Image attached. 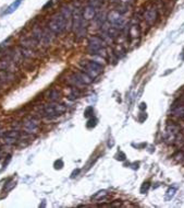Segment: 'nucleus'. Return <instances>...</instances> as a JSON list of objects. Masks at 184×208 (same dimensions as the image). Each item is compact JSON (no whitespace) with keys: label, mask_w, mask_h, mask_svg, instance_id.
Instances as JSON below:
<instances>
[{"label":"nucleus","mask_w":184,"mask_h":208,"mask_svg":"<svg viewBox=\"0 0 184 208\" xmlns=\"http://www.w3.org/2000/svg\"><path fill=\"white\" fill-rule=\"evenodd\" d=\"M108 23L110 25H112L115 29L121 30L124 27L125 25V19L123 18L121 12H119L118 10H112L111 12L108 15Z\"/></svg>","instance_id":"7"},{"label":"nucleus","mask_w":184,"mask_h":208,"mask_svg":"<svg viewBox=\"0 0 184 208\" xmlns=\"http://www.w3.org/2000/svg\"><path fill=\"white\" fill-rule=\"evenodd\" d=\"M39 128H41V123L35 117H29L25 119L22 124V129L24 131V133L29 134V135L37 134L39 131Z\"/></svg>","instance_id":"8"},{"label":"nucleus","mask_w":184,"mask_h":208,"mask_svg":"<svg viewBox=\"0 0 184 208\" xmlns=\"http://www.w3.org/2000/svg\"><path fill=\"white\" fill-rule=\"evenodd\" d=\"M70 21L65 18V15L61 12H58L53 15L51 20L49 21L48 29L55 34H61L67 30Z\"/></svg>","instance_id":"3"},{"label":"nucleus","mask_w":184,"mask_h":208,"mask_svg":"<svg viewBox=\"0 0 184 208\" xmlns=\"http://www.w3.org/2000/svg\"><path fill=\"white\" fill-rule=\"evenodd\" d=\"M65 112H67V106L65 104L57 103V102L47 103L43 107V114L47 119H55L65 114Z\"/></svg>","instance_id":"4"},{"label":"nucleus","mask_w":184,"mask_h":208,"mask_svg":"<svg viewBox=\"0 0 184 208\" xmlns=\"http://www.w3.org/2000/svg\"><path fill=\"white\" fill-rule=\"evenodd\" d=\"M87 53L89 55L93 56H101L106 57V42L104 39L99 36H91L88 39V43H87V48H86Z\"/></svg>","instance_id":"2"},{"label":"nucleus","mask_w":184,"mask_h":208,"mask_svg":"<svg viewBox=\"0 0 184 208\" xmlns=\"http://www.w3.org/2000/svg\"><path fill=\"white\" fill-rule=\"evenodd\" d=\"M171 115L179 119H184V105H178L171 110Z\"/></svg>","instance_id":"14"},{"label":"nucleus","mask_w":184,"mask_h":208,"mask_svg":"<svg viewBox=\"0 0 184 208\" xmlns=\"http://www.w3.org/2000/svg\"><path fill=\"white\" fill-rule=\"evenodd\" d=\"M60 97V93L58 90L56 89H51L50 91L48 92V94H47V99L49 100L50 102H56L58 99H59Z\"/></svg>","instance_id":"16"},{"label":"nucleus","mask_w":184,"mask_h":208,"mask_svg":"<svg viewBox=\"0 0 184 208\" xmlns=\"http://www.w3.org/2000/svg\"><path fill=\"white\" fill-rule=\"evenodd\" d=\"M82 71L88 75L92 79H95L103 73V65L96 60H83L81 61Z\"/></svg>","instance_id":"5"},{"label":"nucleus","mask_w":184,"mask_h":208,"mask_svg":"<svg viewBox=\"0 0 184 208\" xmlns=\"http://www.w3.org/2000/svg\"><path fill=\"white\" fill-rule=\"evenodd\" d=\"M22 2V0H15L14 2L12 3V5H10L9 7H8V9L6 10V15H10V13H12L13 11H15V10L19 8V6L21 5Z\"/></svg>","instance_id":"17"},{"label":"nucleus","mask_w":184,"mask_h":208,"mask_svg":"<svg viewBox=\"0 0 184 208\" xmlns=\"http://www.w3.org/2000/svg\"><path fill=\"white\" fill-rule=\"evenodd\" d=\"M139 34H141V30H139V24H133L130 27L129 29V37L130 40H135L136 37H139Z\"/></svg>","instance_id":"13"},{"label":"nucleus","mask_w":184,"mask_h":208,"mask_svg":"<svg viewBox=\"0 0 184 208\" xmlns=\"http://www.w3.org/2000/svg\"><path fill=\"white\" fill-rule=\"evenodd\" d=\"M14 60L11 57H5V58L0 59V70H5V71H14Z\"/></svg>","instance_id":"10"},{"label":"nucleus","mask_w":184,"mask_h":208,"mask_svg":"<svg viewBox=\"0 0 184 208\" xmlns=\"http://www.w3.org/2000/svg\"><path fill=\"white\" fill-rule=\"evenodd\" d=\"M139 107H141V110L146 109V104H145V103H142V104H141V106H139Z\"/></svg>","instance_id":"21"},{"label":"nucleus","mask_w":184,"mask_h":208,"mask_svg":"<svg viewBox=\"0 0 184 208\" xmlns=\"http://www.w3.org/2000/svg\"><path fill=\"white\" fill-rule=\"evenodd\" d=\"M20 138V133L17 131H8V133L5 134V143L7 145H14L18 140H19Z\"/></svg>","instance_id":"12"},{"label":"nucleus","mask_w":184,"mask_h":208,"mask_svg":"<svg viewBox=\"0 0 184 208\" xmlns=\"http://www.w3.org/2000/svg\"><path fill=\"white\" fill-rule=\"evenodd\" d=\"M180 136V127L173 123H169L165 129V141L168 144H174Z\"/></svg>","instance_id":"6"},{"label":"nucleus","mask_w":184,"mask_h":208,"mask_svg":"<svg viewBox=\"0 0 184 208\" xmlns=\"http://www.w3.org/2000/svg\"><path fill=\"white\" fill-rule=\"evenodd\" d=\"M158 18H159V11H158V8L156 6H151L144 12V19L147 22V24L151 25V27L156 24V22L158 21Z\"/></svg>","instance_id":"9"},{"label":"nucleus","mask_w":184,"mask_h":208,"mask_svg":"<svg viewBox=\"0 0 184 208\" xmlns=\"http://www.w3.org/2000/svg\"><path fill=\"white\" fill-rule=\"evenodd\" d=\"M22 45L25 47V48H34L36 45H37V40L35 39V37H29V39H26L24 40V41H22Z\"/></svg>","instance_id":"15"},{"label":"nucleus","mask_w":184,"mask_h":208,"mask_svg":"<svg viewBox=\"0 0 184 208\" xmlns=\"http://www.w3.org/2000/svg\"><path fill=\"white\" fill-rule=\"evenodd\" d=\"M86 20L83 18L82 11L80 8H75L72 13V29L74 31L75 35L80 39L84 37L86 35L87 32V25H86Z\"/></svg>","instance_id":"1"},{"label":"nucleus","mask_w":184,"mask_h":208,"mask_svg":"<svg viewBox=\"0 0 184 208\" xmlns=\"http://www.w3.org/2000/svg\"><path fill=\"white\" fill-rule=\"evenodd\" d=\"M175 192H177V189L175 187H170L167 191V196H166V199L169 201V199L173 198V196L175 195Z\"/></svg>","instance_id":"18"},{"label":"nucleus","mask_w":184,"mask_h":208,"mask_svg":"<svg viewBox=\"0 0 184 208\" xmlns=\"http://www.w3.org/2000/svg\"><path fill=\"white\" fill-rule=\"evenodd\" d=\"M149 186H151V184H149V182H144L143 185H142V187H141V192H142V193H143V194L147 193V191H148Z\"/></svg>","instance_id":"20"},{"label":"nucleus","mask_w":184,"mask_h":208,"mask_svg":"<svg viewBox=\"0 0 184 208\" xmlns=\"http://www.w3.org/2000/svg\"><path fill=\"white\" fill-rule=\"evenodd\" d=\"M105 196H107V192H106V191H100V192H98L96 195H94L93 198L94 199H100V198H103V197H105Z\"/></svg>","instance_id":"19"},{"label":"nucleus","mask_w":184,"mask_h":208,"mask_svg":"<svg viewBox=\"0 0 184 208\" xmlns=\"http://www.w3.org/2000/svg\"><path fill=\"white\" fill-rule=\"evenodd\" d=\"M82 15H83V18L86 21H89V20L95 19L96 17V7L93 6L92 3H88L86 7L84 8L83 11H82Z\"/></svg>","instance_id":"11"}]
</instances>
